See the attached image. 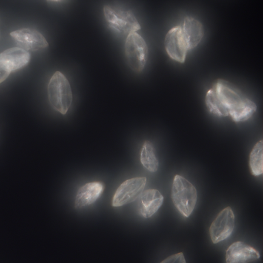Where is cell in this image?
<instances>
[{"mask_svg":"<svg viewBox=\"0 0 263 263\" xmlns=\"http://www.w3.org/2000/svg\"><path fill=\"white\" fill-rule=\"evenodd\" d=\"M205 104L211 113L230 116L235 122L247 121L257 110L255 103L238 87L222 79H218L207 92Z\"/></svg>","mask_w":263,"mask_h":263,"instance_id":"6da1fadb","label":"cell"},{"mask_svg":"<svg viewBox=\"0 0 263 263\" xmlns=\"http://www.w3.org/2000/svg\"><path fill=\"white\" fill-rule=\"evenodd\" d=\"M49 102L57 111L64 115L67 113L73 101L70 82L61 72L57 71L48 84Z\"/></svg>","mask_w":263,"mask_h":263,"instance_id":"7a4b0ae2","label":"cell"},{"mask_svg":"<svg viewBox=\"0 0 263 263\" xmlns=\"http://www.w3.org/2000/svg\"><path fill=\"white\" fill-rule=\"evenodd\" d=\"M172 198L180 213L187 218L192 215L196 205V189L189 180L181 175H176L172 184Z\"/></svg>","mask_w":263,"mask_h":263,"instance_id":"3957f363","label":"cell"},{"mask_svg":"<svg viewBox=\"0 0 263 263\" xmlns=\"http://www.w3.org/2000/svg\"><path fill=\"white\" fill-rule=\"evenodd\" d=\"M104 13L107 24L118 33L129 35L141 30L138 20L130 10L107 5L104 7Z\"/></svg>","mask_w":263,"mask_h":263,"instance_id":"277c9868","label":"cell"},{"mask_svg":"<svg viewBox=\"0 0 263 263\" xmlns=\"http://www.w3.org/2000/svg\"><path fill=\"white\" fill-rule=\"evenodd\" d=\"M148 48L144 38L137 32L130 33L125 42V57L129 67L140 73L147 62Z\"/></svg>","mask_w":263,"mask_h":263,"instance_id":"5b68a950","label":"cell"},{"mask_svg":"<svg viewBox=\"0 0 263 263\" xmlns=\"http://www.w3.org/2000/svg\"><path fill=\"white\" fill-rule=\"evenodd\" d=\"M147 184L144 177L130 178L121 184L114 196L112 205L120 207L133 202L138 199L144 192Z\"/></svg>","mask_w":263,"mask_h":263,"instance_id":"8992f818","label":"cell"},{"mask_svg":"<svg viewBox=\"0 0 263 263\" xmlns=\"http://www.w3.org/2000/svg\"><path fill=\"white\" fill-rule=\"evenodd\" d=\"M235 228V215L232 208L223 209L214 220L209 229L211 239L214 244L221 242L232 235Z\"/></svg>","mask_w":263,"mask_h":263,"instance_id":"52a82bcc","label":"cell"},{"mask_svg":"<svg viewBox=\"0 0 263 263\" xmlns=\"http://www.w3.org/2000/svg\"><path fill=\"white\" fill-rule=\"evenodd\" d=\"M164 47L172 60L180 64H184L189 50L183 35L181 26L169 30L164 39Z\"/></svg>","mask_w":263,"mask_h":263,"instance_id":"ba28073f","label":"cell"},{"mask_svg":"<svg viewBox=\"0 0 263 263\" xmlns=\"http://www.w3.org/2000/svg\"><path fill=\"white\" fill-rule=\"evenodd\" d=\"M10 36L16 41L19 48L27 52L47 48L49 46L46 38L34 29H21L12 32Z\"/></svg>","mask_w":263,"mask_h":263,"instance_id":"9c48e42d","label":"cell"},{"mask_svg":"<svg viewBox=\"0 0 263 263\" xmlns=\"http://www.w3.org/2000/svg\"><path fill=\"white\" fill-rule=\"evenodd\" d=\"M259 258L256 249L242 241L234 242L226 251V263H249Z\"/></svg>","mask_w":263,"mask_h":263,"instance_id":"30bf717a","label":"cell"},{"mask_svg":"<svg viewBox=\"0 0 263 263\" xmlns=\"http://www.w3.org/2000/svg\"><path fill=\"white\" fill-rule=\"evenodd\" d=\"M30 61V53L19 47L8 49L0 53V65L10 73L25 67Z\"/></svg>","mask_w":263,"mask_h":263,"instance_id":"8fae6325","label":"cell"},{"mask_svg":"<svg viewBox=\"0 0 263 263\" xmlns=\"http://www.w3.org/2000/svg\"><path fill=\"white\" fill-rule=\"evenodd\" d=\"M104 184L99 181L89 182L78 189L75 198V208L81 209L93 204L104 192Z\"/></svg>","mask_w":263,"mask_h":263,"instance_id":"7c38bea8","label":"cell"},{"mask_svg":"<svg viewBox=\"0 0 263 263\" xmlns=\"http://www.w3.org/2000/svg\"><path fill=\"white\" fill-rule=\"evenodd\" d=\"M140 212L144 218L155 215L162 205L164 197L157 189H148L143 192L140 198Z\"/></svg>","mask_w":263,"mask_h":263,"instance_id":"4fadbf2b","label":"cell"},{"mask_svg":"<svg viewBox=\"0 0 263 263\" xmlns=\"http://www.w3.org/2000/svg\"><path fill=\"white\" fill-rule=\"evenodd\" d=\"M181 29L189 50L195 48L204 36V31L202 24L192 16H187L184 19Z\"/></svg>","mask_w":263,"mask_h":263,"instance_id":"5bb4252c","label":"cell"},{"mask_svg":"<svg viewBox=\"0 0 263 263\" xmlns=\"http://www.w3.org/2000/svg\"><path fill=\"white\" fill-rule=\"evenodd\" d=\"M141 162L147 170L151 172H156L159 167V162L155 155V147L151 141L144 143L141 152Z\"/></svg>","mask_w":263,"mask_h":263,"instance_id":"9a60e30c","label":"cell"},{"mask_svg":"<svg viewBox=\"0 0 263 263\" xmlns=\"http://www.w3.org/2000/svg\"><path fill=\"white\" fill-rule=\"evenodd\" d=\"M263 141H260L254 146L249 156V167L255 176H259L263 172Z\"/></svg>","mask_w":263,"mask_h":263,"instance_id":"2e32d148","label":"cell"},{"mask_svg":"<svg viewBox=\"0 0 263 263\" xmlns=\"http://www.w3.org/2000/svg\"><path fill=\"white\" fill-rule=\"evenodd\" d=\"M161 263H186V260L184 254L182 252H179L167 257Z\"/></svg>","mask_w":263,"mask_h":263,"instance_id":"e0dca14e","label":"cell"},{"mask_svg":"<svg viewBox=\"0 0 263 263\" xmlns=\"http://www.w3.org/2000/svg\"><path fill=\"white\" fill-rule=\"evenodd\" d=\"M10 72H9L4 67L0 65V84L5 81L8 78V77L10 76Z\"/></svg>","mask_w":263,"mask_h":263,"instance_id":"ac0fdd59","label":"cell"}]
</instances>
